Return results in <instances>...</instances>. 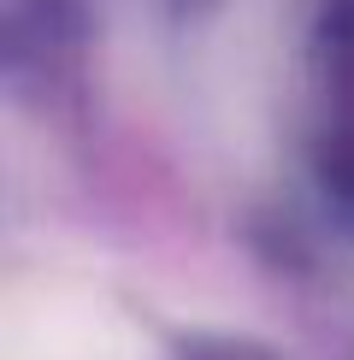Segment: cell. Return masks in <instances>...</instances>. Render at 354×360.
<instances>
[{"label":"cell","mask_w":354,"mask_h":360,"mask_svg":"<svg viewBox=\"0 0 354 360\" xmlns=\"http://www.w3.org/2000/svg\"><path fill=\"white\" fill-rule=\"evenodd\" d=\"M0 360H154V342L83 283H24L0 313Z\"/></svg>","instance_id":"obj_1"}]
</instances>
